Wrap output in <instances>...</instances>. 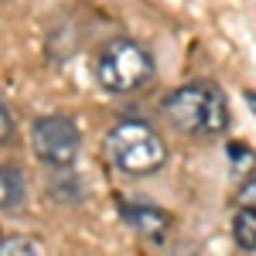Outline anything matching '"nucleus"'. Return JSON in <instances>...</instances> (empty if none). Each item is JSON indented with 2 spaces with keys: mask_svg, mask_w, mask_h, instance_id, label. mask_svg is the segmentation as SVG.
<instances>
[{
  "mask_svg": "<svg viewBox=\"0 0 256 256\" xmlns=\"http://www.w3.org/2000/svg\"><path fill=\"white\" fill-rule=\"evenodd\" d=\"M0 120H4L0 126H4V144H7V140H10V126H14V120H10V110H7V106L0 110Z\"/></svg>",
  "mask_w": 256,
  "mask_h": 256,
  "instance_id": "nucleus-11",
  "label": "nucleus"
},
{
  "mask_svg": "<svg viewBox=\"0 0 256 256\" xmlns=\"http://www.w3.org/2000/svg\"><path fill=\"white\" fill-rule=\"evenodd\" d=\"M106 154L113 168L123 174L147 178L164 168L168 160V144L150 123L140 120H120L116 126L106 134Z\"/></svg>",
  "mask_w": 256,
  "mask_h": 256,
  "instance_id": "nucleus-2",
  "label": "nucleus"
},
{
  "mask_svg": "<svg viewBox=\"0 0 256 256\" xmlns=\"http://www.w3.org/2000/svg\"><path fill=\"white\" fill-rule=\"evenodd\" d=\"M242 99H246V106H250V113H253V116H256V92H246V96H242Z\"/></svg>",
  "mask_w": 256,
  "mask_h": 256,
  "instance_id": "nucleus-12",
  "label": "nucleus"
},
{
  "mask_svg": "<svg viewBox=\"0 0 256 256\" xmlns=\"http://www.w3.org/2000/svg\"><path fill=\"white\" fill-rule=\"evenodd\" d=\"M232 239L239 250H256V208H239L232 218Z\"/></svg>",
  "mask_w": 256,
  "mask_h": 256,
  "instance_id": "nucleus-7",
  "label": "nucleus"
},
{
  "mask_svg": "<svg viewBox=\"0 0 256 256\" xmlns=\"http://www.w3.org/2000/svg\"><path fill=\"white\" fill-rule=\"evenodd\" d=\"M226 158H229V164L236 168L239 174H253L256 171V154L242 144V140H232V144H226Z\"/></svg>",
  "mask_w": 256,
  "mask_h": 256,
  "instance_id": "nucleus-8",
  "label": "nucleus"
},
{
  "mask_svg": "<svg viewBox=\"0 0 256 256\" xmlns=\"http://www.w3.org/2000/svg\"><path fill=\"white\" fill-rule=\"evenodd\" d=\"M20 202H24V174L14 164H4V171H0V208L10 212Z\"/></svg>",
  "mask_w": 256,
  "mask_h": 256,
  "instance_id": "nucleus-6",
  "label": "nucleus"
},
{
  "mask_svg": "<svg viewBox=\"0 0 256 256\" xmlns=\"http://www.w3.org/2000/svg\"><path fill=\"white\" fill-rule=\"evenodd\" d=\"M236 202H239V208H256V171H253V174H246V181L239 184Z\"/></svg>",
  "mask_w": 256,
  "mask_h": 256,
  "instance_id": "nucleus-10",
  "label": "nucleus"
},
{
  "mask_svg": "<svg viewBox=\"0 0 256 256\" xmlns=\"http://www.w3.org/2000/svg\"><path fill=\"white\" fill-rule=\"evenodd\" d=\"M0 256H41V250L38 242H31L24 236H7L0 242Z\"/></svg>",
  "mask_w": 256,
  "mask_h": 256,
  "instance_id": "nucleus-9",
  "label": "nucleus"
},
{
  "mask_svg": "<svg viewBox=\"0 0 256 256\" xmlns=\"http://www.w3.org/2000/svg\"><path fill=\"white\" fill-rule=\"evenodd\" d=\"M31 147L38 160L52 164V168H72L76 158H79V147H82V134L76 126L72 116H38L34 126H31Z\"/></svg>",
  "mask_w": 256,
  "mask_h": 256,
  "instance_id": "nucleus-4",
  "label": "nucleus"
},
{
  "mask_svg": "<svg viewBox=\"0 0 256 256\" xmlns=\"http://www.w3.org/2000/svg\"><path fill=\"white\" fill-rule=\"evenodd\" d=\"M120 216L126 218L137 232L144 236H154L160 239L168 229H171V216L158 208V205H150V202H130V205H120Z\"/></svg>",
  "mask_w": 256,
  "mask_h": 256,
  "instance_id": "nucleus-5",
  "label": "nucleus"
},
{
  "mask_svg": "<svg viewBox=\"0 0 256 256\" xmlns=\"http://www.w3.org/2000/svg\"><path fill=\"white\" fill-rule=\"evenodd\" d=\"M164 113L178 130L195 137H218L229 126V106L216 82H188L164 99Z\"/></svg>",
  "mask_w": 256,
  "mask_h": 256,
  "instance_id": "nucleus-1",
  "label": "nucleus"
},
{
  "mask_svg": "<svg viewBox=\"0 0 256 256\" xmlns=\"http://www.w3.org/2000/svg\"><path fill=\"white\" fill-rule=\"evenodd\" d=\"M154 79V55L134 38H110L96 55V82L113 92H134Z\"/></svg>",
  "mask_w": 256,
  "mask_h": 256,
  "instance_id": "nucleus-3",
  "label": "nucleus"
}]
</instances>
